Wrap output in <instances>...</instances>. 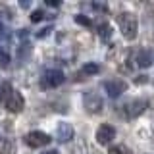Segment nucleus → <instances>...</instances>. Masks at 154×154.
<instances>
[{
    "mask_svg": "<svg viewBox=\"0 0 154 154\" xmlns=\"http://www.w3.org/2000/svg\"><path fill=\"white\" fill-rule=\"evenodd\" d=\"M81 73L83 75H96V73H100V66L94 64V62H87V64L81 67Z\"/></svg>",
    "mask_w": 154,
    "mask_h": 154,
    "instance_id": "14",
    "label": "nucleus"
},
{
    "mask_svg": "<svg viewBox=\"0 0 154 154\" xmlns=\"http://www.w3.org/2000/svg\"><path fill=\"white\" fill-rule=\"evenodd\" d=\"M41 154H60V152H58L56 148H46V150H42Z\"/></svg>",
    "mask_w": 154,
    "mask_h": 154,
    "instance_id": "19",
    "label": "nucleus"
},
{
    "mask_svg": "<svg viewBox=\"0 0 154 154\" xmlns=\"http://www.w3.org/2000/svg\"><path fill=\"white\" fill-rule=\"evenodd\" d=\"M146 108H148V100L146 98H133V100H129V102H125L122 106V116L127 118V119H135V118H139Z\"/></svg>",
    "mask_w": 154,
    "mask_h": 154,
    "instance_id": "4",
    "label": "nucleus"
},
{
    "mask_svg": "<svg viewBox=\"0 0 154 154\" xmlns=\"http://www.w3.org/2000/svg\"><path fill=\"white\" fill-rule=\"evenodd\" d=\"M64 81H66L64 71L52 67V69H46L45 73H42V77H41V89H58Z\"/></svg>",
    "mask_w": 154,
    "mask_h": 154,
    "instance_id": "5",
    "label": "nucleus"
},
{
    "mask_svg": "<svg viewBox=\"0 0 154 154\" xmlns=\"http://www.w3.org/2000/svg\"><path fill=\"white\" fill-rule=\"evenodd\" d=\"M102 89L106 91V94L110 98H118V96H122L127 91V83L123 79H106L102 83Z\"/></svg>",
    "mask_w": 154,
    "mask_h": 154,
    "instance_id": "7",
    "label": "nucleus"
},
{
    "mask_svg": "<svg viewBox=\"0 0 154 154\" xmlns=\"http://www.w3.org/2000/svg\"><path fill=\"white\" fill-rule=\"evenodd\" d=\"M135 64L139 67H143V69H146V67H150L154 64V52L150 48H143V50L137 52V56H135Z\"/></svg>",
    "mask_w": 154,
    "mask_h": 154,
    "instance_id": "10",
    "label": "nucleus"
},
{
    "mask_svg": "<svg viewBox=\"0 0 154 154\" xmlns=\"http://www.w3.org/2000/svg\"><path fill=\"white\" fill-rule=\"evenodd\" d=\"M96 33H98V38H100L102 42H108L110 38H112V35H114L112 27H110L108 23H100V25H98V31H96Z\"/></svg>",
    "mask_w": 154,
    "mask_h": 154,
    "instance_id": "11",
    "label": "nucleus"
},
{
    "mask_svg": "<svg viewBox=\"0 0 154 154\" xmlns=\"http://www.w3.org/2000/svg\"><path fill=\"white\" fill-rule=\"evenodd\" d=\"M118 25H119V33L123 35V38L127 41H135L139 33V23L137 17L133 16L131 12H122L118 16Z\"/></svg>",
    "mask_w": 154,
    "mask_h": 154,
    "instance_id": "2",
    "label": "nucleus"
},
{
    "mask_svg": "<svg viewBox=\"0 0 154 154\" xmlns=\"http://www.w3.org/2000/svg\"><path fill=\"white\" fill-rule=\"evenodd\" d=\"M52 141V137L45 131H29L25 137H23V143L27 144L29 148H45L48 143Z\"/></svg>",
    "mask_w": 154,
    "mask_h": 154,
    "instance_id": "6",
    "label": "nucleus"
},
{
    "mask_svg": "<svg viewBox=\"0 0 154 154\" xmlns=\"http://www.w3.org/2000/svg\"><path fill=\"white\" fill-rule=\"evenodd\" d=\"M73 19H75V23H79V25H85V27L91 25V19L87 17V16H83V14H77Z\"/></svg>",
    "mask_w": 154,
    "mask_h": 154,
    "instance_id": "17",
    "label": "nucleus"
},
{
    "mask_svg": "<svg viewBox=\"0 0 154 154\" xmlns=\"http://www.w3.org/2000/svg\"><path fill=\"white\" fill-rule=\"evenodd\" d=\"M83 108H85L87 114L98 116L104 110V98L96 91H85L83 93Z\"/></svg>",
    "mask_w": 154,
    "mask_h": 154,
    "instance_id": "3",
    "label": "nucleus"
},
{
    "mask_svg": "<svg viewBox=\"0 0 154 154\" xmlns=\"http://www.w3.org/2000/svg\"><path fill=\"white\" fill-rule=\"evenodd\" d=\"M108 154H133V152L127 144H116V146L108 148Z\"/></svg>",
    "mask_w": 154,
    "mask_h": 154,
    "instance_id": "15",
    "label": "nucleus"
},
{
    "mask_svg": "<svg viewBox=\"0 0 154 154\" xmlns=\"http://www.w3.org/2000/svg\"><path fill=\"white\" fill-rule=\"evenodd\" d=\"M10 62H12V56H10L8 45H0V67H10Z\"/></svg>",
    "mask_w": 154,
    "mask_h": 154,
    "instance_id": "12",
    "label": "nucleus"
},
{
    "mask_svg": "<svg viewBox=\"0 0 154 154\" xmlns=\"http://www.w3.org/2000/svg\"><path fill=\"white\" fill-rule=\"evenodd\" d=\"M31 21L33 23H37V21H42V19H45V12H42V10H35V12H31Z\"/></svg>",
    "mask_w": 154,
    "mask_h": 154,
    "instance_id": "16",
    "label": "nucleus"
},
{
    "mask_svg": "<svg viewBox=\"0 0 154 154\" xmlns=\"http://www.w3.org/2000/svg\"><path fill=\"white\" fill-rule=\"evenodd\" d=\"M116 139V127L114 125H108V123H102L98 129H96V143L100 146H108Z\"/></svg>",
    "mask_w": 154,
    "mask_h": 154,
    "instance_id": "8",
    "label": "nucleus"
},
{
    "mask_svg": "<svg viewBox=\"0 0 154 154\" xmlns=\"http://www.w3.org/2000/svg\"><path fill=\"white\" fill-rule=\"evenodd\" d=\"M0 104H2L8 112L19 114L23 110V106H25V100H23L21 93H19L12 83L4 81V83L0 85Z\"/></svg>",
    "mask_w": 154,
    "mask_h": 154,
    "instance_id": "1",
    "label": "nucleus"
},
{
    "mask_svg": "<svg viewBox=\"0 0 154 154\" xmlns=\"http://www.w3.org/2000/svg\"><path fill=\"white\" fill-rule=\"evenodd\" d=\"M50 31H52V25H48V27H45V29H41V31L37 33V38H42V37L50 35Z\"/></svg>",
    "mask_w": 154,
    "mask_h": 154,
    "instance_id": "18",
    "label": "nucleus"
},
{
    "mask_svg": "<svg viewBox=\"0 0 154 154\" xmlns=\"http://www.w3.org/2000/svg\"><path fill=\"white\" fill-rule=\"evenodd\" d=\"M75 137V129L69 122H60L56 125V141L62 144H67Z\"/></svg>",
    "mask_w": 154,
    "mask_h": 154,
    "instance_id": "9",
    "label": "nucleus"
},
{
    "mask_svg": "<svg viewBox=\"0 0 154 154\" xmlns=\"http://www.w3.org/2000/svg\"><path fill=\"white\" fill-rule=\"evenodd\" d=\"M31 50H33V46L29 45V42H21V45L17 46V60H21V62H25L29 56H31Z\"/></svg>",
    "mask_w": 154,
    "mask_h": 154,
    "instance_id": "13",
    "label": "nucleus"
}]
</instances>
